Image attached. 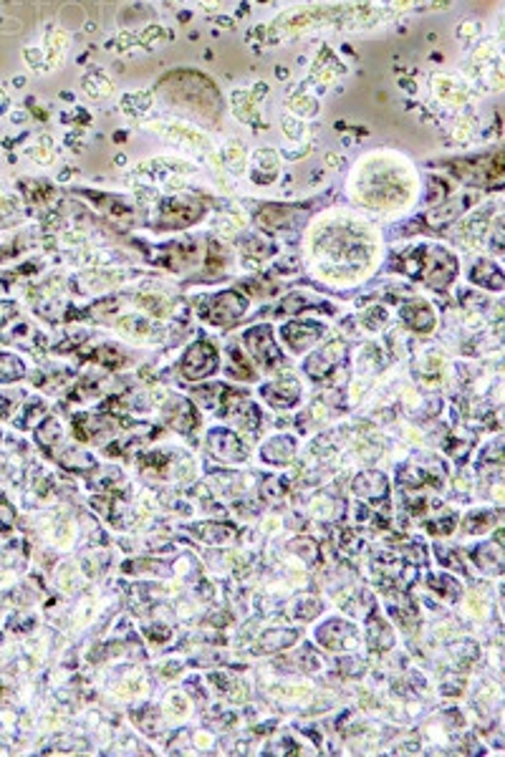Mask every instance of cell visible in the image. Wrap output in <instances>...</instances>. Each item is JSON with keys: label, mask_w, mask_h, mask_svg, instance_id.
Masks as SVG:
<instances>
[{"label": "cell", "mask_w": 505, "mask_h": 757, "mask_svg": "<svg viewBox=\"0 0 505 757\" xmlns=\"http://www.w3.org/2000/svg\"><path fill=\"white\" fill-rule=\"evenodd\" d=\"M246 308H248L246 298L240 296V293H235V290H225V293L215 296L205 308H199V316L207 318L215 326H227V323L238 321L246 313Z\"/></svg>", "instance_id": "1"}, {"label": "cell", "mask_w": 505, "mask_h": 757, "mask_svg": "<svg viewBox=\"0 0 505 757\" xmlns=\"http://www.w3.org/2000/svg\"><path fill=\"white\" fill-rule=\"evenodd\" d=\"M215 369H218V351H215L207 341L195 343L193 349L185 354V359H182V376L190 379V382L205 379V376H210Z\"/></svg>", "instance_id": "2"}, {"label": "cell", "mask_w": 505, "mask_h": 757, "mask_svg": "<svg viewBox=\"0 0 505 757\" xmlns=\"http://www.w3.org/2000/svg\"><path fill=\"white\" fill-rule=\"evenodd\" d=\"M246 346L250 349V354L255 356V361L266 369H276L280 361H283V354L280 349L273 343L271 338V329L268 326H258V329H250L246 333Z\"/></svg>", "instance_id": "3"}, {"label": "cell", "mask_w": 505, "mask_h": 757, "mask_svg": "<svg viewBox=\"0 0 505 757\" xmlns=\"http://www.w3.org/2000/svg\"><path fill=\"white\" fill-rule=\"evenodd\" d=\"M68 46H71V38L63 28H48L43 40H40V48H43V71H54L63 63V56H66Z\"/></svg>", "instance_id": "4"}, {"label": "cell", "mask_w": 505, "mask_h": 757, "mask_svg": "<svg viewBox=\"0 0 505 757\" xmlns=\"http://www.w3.org/2000/svg\"><path fill=\"white\" fill-rule=\"evenodd\" d=\"M154 129H157V132H160L165 139L174 142V144H182V142H185L187 147H195V149H202V151L210 149V139H207L202 132H197L195 126L182 124V121H169V124H154Z\"/></svg>", "instance_id": "5"}, {"label": "cell", "mask_w": 505, "mask_h": 757, "mask_svg": "<svg viewBox=\"0 0 505 757\" xmlns=\"http://www.w3.org/2000/svg\"><path fill=\"white\" fill-rule=\"evenodd\" d=\"M202 207L199 204L187 202V200H167L160 207V223L165 227H180V225H190L199 218Z\"/></svg>", "instance_id": "6"}, {"label": "cell", "mask_w": 505, "mask_h": 757, "mask_svg": "<svg viewBox=\"0 0 505 757\" xmlns=\"http://www.w3.org/2000/svg\"><path fill=\"white\" fill-rule=\"evenodd\" d=\"M324 331L326 326L324 323H288V326H283L280 329V336L286 338L288 343H291V349L301 351V349H306V346H311V343H316L321 336H324Z\"/></svg>", "instance_id": "7"}, {"label": "cell", "mask_w": 505, "mask_h": 757, "mask_svg": "<svg viewBox=\"0 0 505 757\" xmlns=\"http://www.w3.org/2000/svg\"><path fill=\"white\" fill-rule=\"evenodd\" d=\"M432 91L439 101H445L450 106H462L470 101V86L465 81L452 79V76H435Z\"/></svg>", "instance_id": "8"}, {"label": "cell", "mask_w": 505, "mask_h": 757, "mask_svg": "<svg viewBox=\"0 0 505 757\" xmlns=\"http://www.w3.org/2000/svg\"><path fill=\"white\" fill-rule=\"evenodd\" d=\"M472 200H475V195H460V197L450 200V202L445 204H439V207H435L432 212H427V225H432V227H439V225H447V223H455V220L462 215V212L467 210L472 204Z\"/></svg>", "instance_id": "9"}, {"label": "cell", "mask_w": 505, "mask_h": 757, "mask_svg": "<svg viewBox=\"0 0 505 757\" xmlns=\"http://www.w3.org/2000/svg\"><path fill=\"white\" fill-rule=\"evenodd\" d=\"M260 394L266 396L273 407L288 409L299 402L301 389L293 379H286V382H273V384H266V387H260Z\"/></svg>", "instance_id": "10"}, {"label": "cell", "mask_w": 505, "mask_h": 757, "mask_svg": "<svg viewBox=\"0 0 505 757\" xmlns=\"http://www.w3.org/2000/svg\"><path fill=\"white\" fill-rule=\"evenodd\" d=\"M210 447L223 460H246V447L227 429H215L213 435H210Z\"/></svg>", "instance_id": "11"}, {"label": "cell", "mask_w": 505, "mask_h": 757, "mask_svg": "<svg viewBox=\"0 0 505 757\" xmlns=\"http://www.w3.org/2000/svg\"><path fill=\"white\" fill-rule=\"evenodd\" d=\"M402 318L409 323V329L419 331V333H430V331H432V326H435L432 310L427 308L422 301L405 303V308H402Z\"/></svg>", "instance_id": "12"}, {"label": "cell", "mask_w": 505, "mask_h": 757, "mask_svg": "<svg viewBox=\"0 0 505 757\" xmlns=\"http://www.w3.org/2000/svg\"><path fill=\"white\" fill-rule=\"evenodd\" d=\"M354 493L364 500H379L386 495V480L379 472H364L354 480Z\"/></svg>", "instance_id": "13"}, {"label": "cell", "mask_w": 505, "mask_h": 757, "mask_svg": "<svg viewBox=\"0 0 505 757\" xmlns=\"http://www.w3.org/2000/svg\"><path fill=\"white\" fill-rule=\"evenodd\" d=\"M470 280H472V283H478V285H488V288H492V290L503 288V273H500L498 265L488 263V260H480V263L472 268Z\"/></svg>", "instance_id": "14"}, {"label": "cell", "mask_w": 505, "mask_h": 757, "mask_svg": "<svg viewBox=\"0 0 505 757\" xmlns=\"http://www.w3.org/2000/svg\"><path fill=\"white\" fill-rule=\"evenodd\" d=\"M293 449H296V444H293L291 437H276L260 449V457L266 462H273V465H280V462L291 460Z\"/></svg>", "instance_id": "15"}, {"label": "cell", "mask_w": 505, "mask_h": 757, "mask_svg": "<svg viewBox=\"0 0 505 757\" xmlns=\"http://www.w3.org/2000/svg\"><path fill=\"white\" fill-rule=\"evenodd\" d=\"M349 634H352V626L349 624L331 621V624L324 626L319 631V641L329 646V649H341V641H344V636H349Z\"/></svg>", "instance_id": "16"}, {"label": "cell", "mask_w": 505, "mask_h": 757, "mask_svg": "<svg viewBox=\"0 0 505 757\" xmlns=\"http://www.w3.org/2000/svg\"><path fill=\"white\" fill-rule=\"evenodd\" d=\"M299 634L296 631H283V629H276V631H268L260 644H263V652H276V649H286L296 641Z\"/></svg>", "instance_id": "17"}, {"label": "cell", "mask_w": 505, "mask_h": 757, "mask_svg": "<svg viewBox=\"0 0 505 757\" xmlns=\"http://www.w3.org/2000/svg\"><path fill=\"white\" fill-rule=\"evenodd\" d=\"M331 369H333V361L329 359V354H324V351L313 354L306 361V374L313 376V379H324V376L331 374Z\"/></svg>", "instance_id": "18"}, {"label": "cell", "mask_w": 505, "mask_h": 757, "mask_svg": "<svg viewBox=\"0 0 505 757\" xmlns=\"http://www.w3.org/2000/svg\"><path fill=\"white\" fill-rule=\"evenodd\" d=\"M169 421H172L177 429H185V432H190V429L195 427L193 407H190L187 402H177V417H169Z\"/></svg>", "instance_id": "19"}, {"label": "cell", "mask_w": 505, "mask_h": 757, "mask_svg": "<svg viewBox=\"0 0 505 757\" xmlns=\"http://www.w3.org/2000/svg\"><path fill=\"white\" fill-rule=\"evenodd\" d=\"M225 159H227V167L243 170V167H246V149L240 144H235V139H230V144L225 147Z\"/></svg>", "instance_id": "20"}, {"label": "cell", "mask_w": 505, "mask_h": 757, "mask_svg": "<svg viewBox=\"0 0 505 757\" xmlns=\"http://www.w3.org/2000/svg\"><path fill=\"white\" fill-rule=\"evenodd\" d=\"M480 31H483V28H480V23H475V20H465V23L458 28V36H460V38H465V40H472V38H478Z\"/></svg>", "instance_id": "21"}, {"label": "cell", "mask_w": 505, "mask_h": 757, "mask_svg": "<svg viewBox=\"0 0 505 757\" xmlns=\"http://www.w3.org/2000/svg\"><path fill=\"white\" fill-rule=\"evenodd\" d=\"M301 126H303V121H299V119H286V121H283V129H286V134H288V139H291V142H299V129H301Z\"/></svg>", "instance_id": "22"}, {"label": "cell", "mask_w": 505, "mask_h": 757, "mask_svg": "<svg viewBox=\"0 0 505 757\" xmlns=\"http://www.w3.org/2000/svg\"><path fill=\"white\" fill-rule=\"evenodd\" d=\"M233 359H235V363H240V354H238V349H233ZM240 376H243V379H250V376H252V371H250V369H246V366H243V369H240Z\"/></svg>", "instance_id": "23"}, {"label": "cell", "mask_w": 505, "mask_h": 757, "mask_svg": "<svg viewBox=\"0 0 505 757\" xmlns=\"http://www.w3.org/2000/svg\"><path fill=\"white\" fill-rule=\"evenodd\" d=\"M414 3H417V0H394V8H397V10H409Z\"/></svg>", "instance_id": "24"}, {"label": "cell", "mask_w": 505, "mask_h": 757, "mask_svg": "<svg viewBox=\"0 0 505 757\" xmlns=\"http://www.w3.org/2000/svg\"><path fill=\"white\" fill-rule=\"evenodd\" d=\"M197 3L205 8V10H215V8L220 6V0H197Z\"/></svg>", "instance_id": "25"}, {"label": "cell", "mask_w": 505, "mask_h": 757, "mask_svg": "<svg viewBox=\"0 0 505 757\" xmlns=\"http://www.w3.org/2000/svg\"><path fill=\"white\" fill-rule=\"evenodd\" d=\"M8 101H10V99H8L6 93L0 91V114H6V109H8V106H10V104H8Z\"/></svg>", "instance_id": "26"}, {"label": "cell", "mask_w": 505, "mask_h": 757, "mask_svg": "<svg viewBox=\"0 0 505 757\" xmlns=\"http://www.w3.org/2000/svg\"><path fill=\"white\" fill-rule=\"evenodd\" d=\"M260 3H268V0H260Z\"/></svg>", "instance_id": "27"}]
</instances>
